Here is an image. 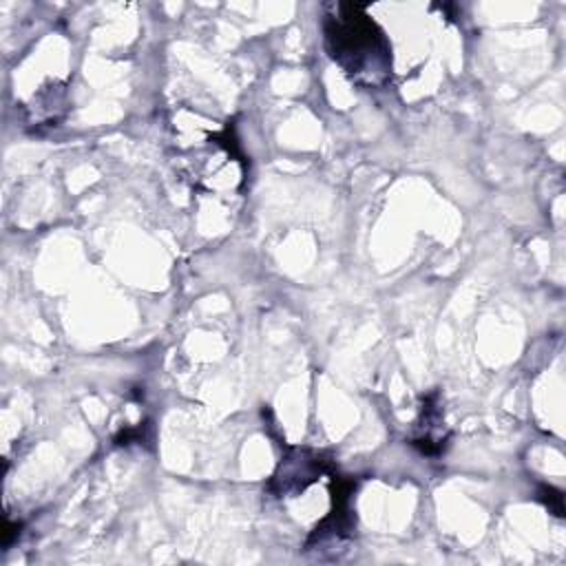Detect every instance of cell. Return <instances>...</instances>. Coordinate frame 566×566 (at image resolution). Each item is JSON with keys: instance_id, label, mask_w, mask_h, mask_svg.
<instances>
[{"instance_id": "6da1fadb", "label": "cell", "mask_w": 566, "mask_h": 566, "mask_svg": "<svg viewBox=\"0 0 566 566\" xmlns=\"http://www.w3.org/2000/svg\"><path fill=\"white\" fill-rule=\"evenodd\" d=\"M329 57L360 86H382L391 75V49L365 4L340 2L323 20Z\"/></svg>"}, {"instance_id": "7a4b0ae2", "label": "cell", "mask_w": 566, "mask_h": 566, "mask_svg": "<svg viewBox=\"0 0 566 566\" xmlns=\"http://www.w3.org/2000/svg\"><path fill=\"white\" fill-rule=\"evenodd\" d=\"M323 473H334V467L329 460H325L321 453H314L307 449H296V451H292V455H287L279 464L268 489L279 497L296 495V493L305 491L312 482H316L318 475H323Z\"/></svg>"}, {"instance_id": "3957f363", "label": "cell", "mask_w": 566, "mask_h": 566, "mask_svg": "<svg viewBox=\"0 0 566 566\" xmlns=\"http://www.w3.org/2000/svg\"><path fill=\"white\" fill-rule=\"evenodd\" d=\"M449 431L442 420L438 394L431 391L422 400L420 409V420L416 422V433L409 438V444L416 447L422 455H440L447 447Z\"/></svg>"}]
</instances>
